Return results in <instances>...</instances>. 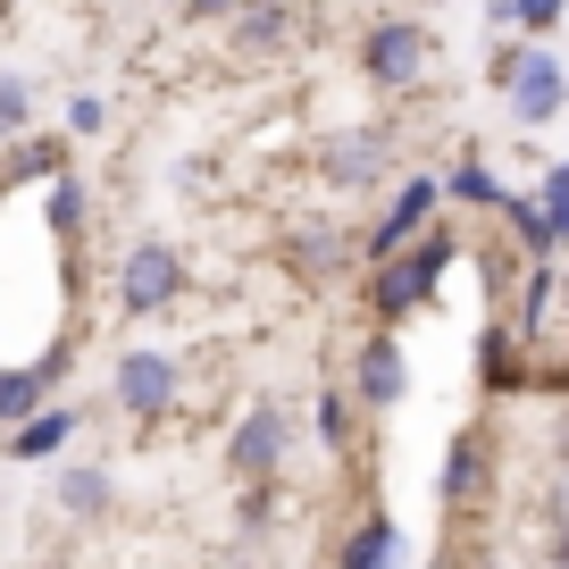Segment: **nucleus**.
<instances>
[{
	"instance_id": "nucleus-16",
	"label": "nucleus",
	"mask_w": 569,
	"mask_h": 569,
	"mask_svg": "<svg viewBox=\"0 0 569 569\" xmlns=\"http://www.w3.org/2000/svg\"><path fill=\"white\" fill-rule=\"evenodd\" d=\"M502 193H511V184H502L495 168L478 160V151H469V160L445 177V201H469V210H502Z\"/></svg>"
},
{
	"instance_id": "nucleus-11",
	"label": "nucleus",
	"mask_w": 569,
	"mask_h": 569,
	"mask_svg": "<svg viewBox=\"0 0 569 569\" xmlns=\"http://www.w3.org/2000/svg\"><path fill=\"white\" fill-rule=\"evenodd\" d=\"M76 419H84L76 402H42V410H34L26 427H9V445H0V452H9L18 469H42V461H59V452H68Z\"/></svg>"
},
{
	"instance_id": "nucleus-25",
	"label": "nucleus",
	"mask_w": 569,
	"mask_h": 569,
	"mask_svg": "<svg viewBox=\"0 0 569 569\" xmlns=\"http://www.w3.org/2000/svg\"><path fill=\"white\" fill-rule=\"evenodd\" d=\"M101 126H109V101L101 92H76L68 101V134H101Z\"/></svg>"
},
{
	"instance_id": "nucleus-8",
	"label": "nucleus",
	"mask_w": 569,
	"mask_h": 569,
	"mask_svg": "<svg viewBox=\"0 0 569 569\" xmlns=\"http://www.w3.org/2000/svg\"><path fill=\"white\" fill-rule=\"evenodd\" d=\"M486 486H495V445H486L478 427H461L445 445V469H436V502H445V511H469V502H486Z\"/></svg>"
},
{
	"instance_id": "nucleus-9",
	"label": "nucleus",
	"mask_w": 569,
	"mask_h": 569,
	"mask_svg": "<svg viewBox=\"0 0 569 569\" xmlns=\"http://www.w3.org/2000/svg\"><path fill=\"white\" fill-rule=\"evenodd\" d=\"M410 393V360H402V336H369L352 352V402L369 410H393Z\"/></svg>"
},
{
	"instance_id": "nucleus-23",
	"label": "nucleus",
	"mask_w": 569,
	"mask_h": 569,
	"mask_svg": "<svg viewBox=\"0 0 569 569\" xmlns=\"http://www.w3.org/2000/svg\"><path fill=\"white\" fill-rule=\"evenodd\" d=\"M569 18V0H495V26H528V34H552Z\"/></svg>"
},
{
	"instance_id": "nucleus-19",
	"label": "nucleus",
	"mask_w": 569,
	"mask_h": 569,
	"mask_svg": "<svg viewBox=\"0 0 569 569\" xmlns=\"http://www.w3.org/2000/svg\"><path fill=\"white\" fill-rule=\"evenodd\" d=\"M34 126V76L26 68H0V142H18Z\"/></svg>"
},
{
	"instance_id": "nucleus-27",
	"label": "nucleus",
	"mask_w": 569,
	"mask_h": 569,
	"mask_svg": "<svg viewBox=\"0 0 569 569\" xmlns=\"http://www.w3.org/2000/svg\"><path fill=\"white\" fill-rule=\"evenodd\" d=\"M234 0H184V18H227Z\"/></svg>"
},
{
	"instance_id": "nucleus-2",
	"label": "nucleus",
	"mask_w": 569,
	"mask_h": 569,
	"mask_svg": "<svg viewBox=\"0 0 569 569\" xmlns=\"http://www.w3.org/2000/svg\"><path fill=\"white\" fill-rule=\"evenodd\" d=\"M109 402H118L126 419H168V410L184 402L177 352H160V343H126L118 369H109Z\"/></svg>"
},
{
	"instance_id": "nucleus-3",
	"label": "nucleus",
	"mask_w": 569,
	"mask_h": 569,
	"mask_svg": "<svg viewBox=\"0 0 569 569\" xmlns=\"http://www.w3.org/2000/svg\"><path fill=\"white\" fill-rule=\"evenodd\" d=\"M495 92L511 101L519 126H552V118H561V101H569V59L545 51V42H536V51H511L495 68Z\"/></svg>"
},
{
	"instance_id": "nucleus-5",
	"label": "nucleus",
	"mask_w": 569,
	"mask_h": 569,
	"mask_svg": "<svg viewBox=\"0 0 569 569\" xmlns=\"http://www.w3.org/2000/svg\"><path fill=\"white\" fill-rule=\"evenodd\" d=\"M184 293V251L177 243H134L118 260V310L126 319H160V310H177Z\"/></svg>"
},
{
	"instance_id": "nucleus-22",
	"label": "nucleus",
	"mask_w": 569,
	"mask_h": 569,
	"mask_svg": "<svg viewBox=\"0 0 569 569\" xmlns=\"http://www.w3.org/2000/svg\"><path fill=\"white\" fill-rule=\"evenodd\" d=\"M511 327H486V343H478V369H486V393H511L519 386V360H511Z\"/></svg>"
},
{
	"instance_id": "nucleus-14",
	"label": "nucleus",
	"mask_w": 569,
	"mask_h": 569,
	"mask_svg": "<svg viewBox=\"0 0 569 569\" xmlns=\"http://www.w3.org/2000/svg\"><path fill=\"white\" fill-rule=\"evenodd\" d=\"M402 561V528H393L386 511H369L352 536H343V552H336V569H393Z\"/></svg>"
},
{
	"instance_id": "nucleus-21",
	"label": "nucleus",
	"mask_w": 569,
	"mask_h": 569,
	"mask_svg": "<svg viewBox=\"0 0 569 569\" xmlns=\"http://www.w3.org/2000/svg\"><path fill=\"white\" fill-rule=\"evenodd\" d=\"M502 218H511V234H519V251H528V260H552V234H545L536 193H502Z\"/></svg>"
},
{
	"instance_id": "nucleus-20",
	"label": "nucleus",
	"mask_w": 569,
	"mask_h": 569,
	"mask_svg": "<svg viewBox=\"0 0 569 569\" xmlns=\"http://www.w3.org/2000/svg\"><path fill=\"white\" fill-rule=\"evenodd\" d=\"M284 42V9L277 0H243V18H234V51H277Z\"/></svg>"
},
{
	"instance_id": "nucleus-15",
	"label": "nucleus",
	"mask_w": 569,
	"mask_h": 569,
	"mask_svg": "<svg viewBox=\"0 0 569 569\" xmlns=\"http://www.w3.org/2000/svg\"><path fill=\"white\" fill-rule=\"evenodd\" d=\"M284 260H293V277L327 284V277L343 268V234H336V227H310V234H293V243H284Z\"/></svg>"
},
{
	"instance_id": "nucleus-1",
	"label": "nucleus",
	"mask_w": 569,
	"mask_h": 569,
	"mask_svg": "<svg viewBox=\"0 0 569 569\" xmlns=\"http://www.w3.org/2000/svg\"><path fill=\"white\" fill-rule=\"evenodd\" d=\"M452 260H461V243H452L445 227H427L419 243H402L393 260H377V277H369V310H377L386 327H393V319H410V310H427Z\"/></svg>"
},
{
	"instance_id": "nucleus-24",
	"label": "nucleus",
	"mask_w": 569,
	"mask_h": 569,
	"mask_svg": "<svg viewBox=\"0 0 569 569\" xmlns=\"http://www.w3.org/2000/svg\"><path fill=\"white\" fill-rule=\"evenodd\" d=\"M310 419H319V445H327V452L352 445V393H319V410H310Z\"/></svg>"
},
{
	"instance_id": "nucleus-12",
	"label": "nucleus",
	"mask_w": 569,
	"mask_h": 569,
	"mask_svg": "<svg viewBox=\"0 0 569 569\" xmlns=\"http://www.w3.org/2000/svg\"><path fill=\"white\" fill-rule=\"evenodd\" d=\"M68 369V343L42 360H18V369H0V427H26L42 402H51V377Z\"/></svg>"
},
{
	"instance_id": "nucleus-4",
	"label": "nucleus",
	"mask_w": 569,
	"mask_h": 569,
	"mask_svg": "<svg viewBox=\"0 0 569 569\" xmlns=\"http://www.w3.org/2000/svg\"><path fill=\"white\" fill-rule=\"evenodd\" d=\"M427 68H436V34L410 18H377L369 42H360V76H369L377 92H410L427 84Z\"/></svg>"
},
{
	"instance_id": "nucleus-28",
	"label": "nucleus",
	"mask_w": 569,
	"mask_h": 569,
	"mask_svg": "<svg viewBox=\"0 0 569 569\" xmlns=\"http://www.w3.org/2000/svg\"><path fill=\"white\" fill-rule=\"evenodd\" d=\"M561 310H569V277H561Z\"/></svg>"
},
{
	"instance_id": "nucleus-6",
	"label": "nucleus",
	"mask_w": 569,
	"mask_h": 569,
	"mask_svg": "<svg viewBox=\"0 0 569 569\" xmlns=\"http://www.w3.org/2000/svg\"><path fill=\"white\" fill-rule=\"evenodd\" d=\"M284 452H293V410L284 402H251L243 419H234V436H227V469L243 486H268L284 469Z\"/></svg>"
},
{
	"instance_id": "nucleus-17",
	"label": "nucleus",
	"mask_w": 569,
	"mask_h": 569,
	"mask_svg": "<svg viewBox=\"0 0 569 569\" xmlns=\"http://www.w3.org/2000/svg\"><path fill=\"white\" fill-rule=\"evenodd\" d=\"M59 168H68V142H59V134L18 142V151H9V168H0V193H9V184H26V177H42V184H51Z\"/></svg>"
},
{
	"instance_id": "nucleus-7",
	"label": "nucleus",
	"mask_w": 569,
	"mask_h": 569,
	"mask_svg": "<svg viewBox=\"0 0 569 569\" xmlns=\"http://www.w3.org/2000/svg\"><path fill=\"white\" fill-rule=\"evenodd\" d=\"M436 210H445V184H436V177H402V184H393V201H386V218L369 227V243H360V251H369V260H393L402 243H419V234L436 227Z\"/></svg>"
},
{
	"instance_id": "nucleus-13",
	"label": "nucleus",
	"mask_w": 569,
	"mask_h": 569,
	"mask_svg": "<svg viewBox=\"0 0 569 569\" xmlns=\"http://www.w3.org/2000/svg\"><path fill=\"white\" fill-rule=\"evenodd\" d=\"M51 495H59V511H68V519H109L118 478H109V461H68V469L51 478Z\"/></svg>"
},
{
	"instance_id": "nucleus-18",
	"label": "nucleus",
	"mask_w": 569,
	"mask_h": 569,
	"mask_svg": "<svg viewBox=\"0 0 569 569\" xmlns=\"http://www.w3.org/2000/svg\"><path fill=\"white\" fill-rule=\"evenodd\" d=\"M84 210H92V201H84V184H76L68 168H59V177L42 184V218H51V234H84Z\"/></svg>"
},
{
	"instance_id": "nucleus-26",
	"label": "nucleus",
	"mask_w": 569,
	"mask_h": 569,
	"mask_svg": "<svg viewBox=\"0 0 569 569\" xmlns=\"http://www.w3.org/2000/svg\"><path fill=\"white\" fill-rule=\"evenodd\" d=\"M545 561H552V569H569V519H561V528L545 536Z\"/></svg>"
},
{
	"instance_id": "nucleus-10",
	"label": "nucleus",
	"mask_w": 569,
	"mask_h": 569,
	"mask_svg": "<svg viewBox=\"0 0 569 569\" xmlns=\"http://www.w3.org/2000/svg\"><path fill=\"white\" fill-rule=\"evenodd\" d=\"M393 168V134L386 126H352V134L327 142V177L343 184V193H360V184H377Z\"/></svg>"
}]
</instances>
